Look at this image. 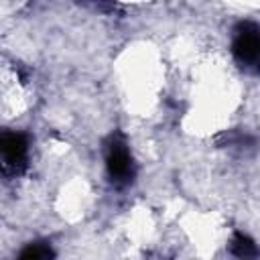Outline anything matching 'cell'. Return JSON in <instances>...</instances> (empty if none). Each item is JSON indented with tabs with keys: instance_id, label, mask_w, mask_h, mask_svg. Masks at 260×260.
Returning a JSON list of instances; mask_svg holds the SVG:
<instances>
[{
	"instance_id": "obj_1",
	"label": "cell",
	"mask_w": 260,
	"mask_h": 260,
	"mask_svg": "<svg viewBox=\"0 0 260 260\" xmlns=\"http://www.w3.org/2000/svg\"><path fill=\"white\" fill-rule=\"evenodd\" d=\"M232 51L242 67L260 73V26L250 22L242 24L236 32Z\"/></svg>"
},
{
	"instance_id": "obj_2",
	"label": "cell",
	"mask_w": 260,
	"mask_h": 260,
	"mask_svg": "<svg viewBox=\"0 0 260 260\" xmlns=\"http://www.w3.org/2000/svg\"><path fill=\"white\" fill-rule=\"evenodd\" d=\"M106 167L116 185H126L132 181L134 165H132V156H130L124 140H120V138L112 140V144L108 148V156H106Z\"/></svg>"
},
{
	"instance_id": "obj_3",
	"label": "cell",
	"mask_w": 260,
	"mask_h": 260,
	"mask_svg": "<svg viewBox=\"0 0 260 260\" xmlns=\"http://www.w3.org/2000/svg\"><path fill=\"white\" fill-rule=\"evenodd\" d=\"M26 138L20 132H8L2 138V154L6 167H12L14 171H20L26 160Z\"/></svg>"
},
{
	"instance_id": "obj_4",
	"label": "cell",
	"mask_w": 260,
	"mask_h": 260,
	"mask_svg": "<svg viewBox=\"0 0 260 260\" xmlns=\"http://www.w3.org/2000/svg\"><path fill=\"white\" fill-rule=\"evenodd\" d=\"M232 252L240 258H250V256H258V248L256 244L246 236V234H236L232 240Z\"/></svg>"
},
{
	"instance_id": "obj_5",
	"label": "cell",
	"mask_w": 260,
	"mask_h": 260,
	"mask_svg": "<svg viewBox=\"0 0 260 260\" xmlns=\"http://www.w3.org/2000/svg\"><path fill=\"white\" fill-rule=\"evenodd\" d=\"M51 256H53L51 248L43 246V244H32L20 254V258H24V260H39V258H51Z\"/></svg>"
}]
</instances>
